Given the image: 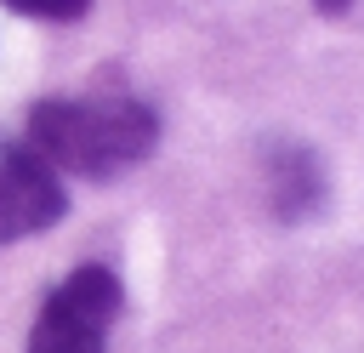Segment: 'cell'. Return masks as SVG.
Listing matches in <instances>:
<instances>
[{
  "label": "cell",
  "mask_w": 364,
  "mask_h": 353,
  "mask_svg": "<svg viewBox=\"0 0 364 353\" xmlns=\"http://www.w3.org/2000/svg\"><path fill=\"white\" fill-rule=\"evenodd\" d=\"M267 182H273V211L279 216H307L324 199V165L307 148H273L267 154Z\"/></svg>",
  "instance_id": "obj_4"
},
{
  "label": "cell",
  "mask_w": 364,
  "mask_h": 353,
  "mask_svg": "<svg viewBox=\"0 0 364 353\" xmlns=\"http://www.w3.org/2000/svg\"><path fill=\"white\" fill-rule=\"evenodd\" d=\"M11 11H23V17H46V23H74V17H85V6L91 0H6Z\"/></svg>",
  "instance_id": "obj_5"
},
{
  "label": "cell",
  "mask_w": 364,
  "mask_h": 353,
  "mask_svg": "<svg viewBox=\"0 0 364 353\" xmlns=\"http://www.w3.org/2000/svg\"><path fill=\"white\" fill-rule=\"evenodd\" d=\"M313 6H318V11H347L353 0H313Z\"/></svg>",
  "instance_id": "obj_6"
},
{
  "label": "cell",
  "mask_w": 364,
  "mask_h": 353,
  "mask_svg": "<svg viewBox=\"0 0 364 353\" xmlns=\"http://www.w3.org/2000/svg\"><path fill=\"white\" fill-rule=\"evenodd\" d=\"M154 114L136 97H51L28 114V148L51 171L108 182L154 154Z\"/></svg>",
  "instance_id": "obj_1"
},
{
  "label": "cell",
  "mask_w": 364,
  "mask_h": 353,
  "mask_svg": "<svg viewBox=\"0 0 364 353\" xmlns=\"http://www.w3.org/2000/svg\"><path fill=\"white\" fill-rule=\"evenodd\" d=\"M119 319V279L108 268H74L40 307L28 353H102Z\"/></svg>",
  "instance_id": "obj_2"
},
{
  "label": "cell",
  "mask_w": 364,
  "mask_h": 353,
  "mask_svg": "<svg viewBox=\"0 0 364 353\" xmlns=\"http://www.w3.org/2000/svg\"><path fill=\"white\" fill-rule=\"evenodd\" d=\"M63 211H68V194L57 171L28 142H0V245L51 228Z\"/></svg>",
  "instance_id": "obj_3"
}]
</instances>
